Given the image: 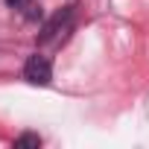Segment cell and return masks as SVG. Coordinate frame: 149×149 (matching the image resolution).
Listing matches in <instances>:
<instances>
[{"label":"cell","mask_w":149,"mask_h":149,"mask_svg":"<svg viewBox=\"0 0 149 149\" xmlns=\"http://www.w3.org/2000/svg\"><path fill=\"white\" fill-rule=\"evenodd\" d=\"M12 9H32V0H6Z\"/></svg>","instance_id":"4"},{"label":"cell","mask_w":149,"mask_h":149,"mask_svg":"<svg viewBox=\"0 0 149 149\" xmlns=\"http://www.w3.org/2000/svg\"><path fill=\"white\" fill-rule=\"evenodd\" d=\"M70 18H73V9H70V6H64V9L53 12V18H47V24L41 26V35H38V41H41V44H47V41L58 38V35H61V32L70 26Z\"/></svg>","instance_id":"2"},{"label":"cell","mask_w":149,"mask_h":149,"mask_svg":"<svg viewBox=\"0 0 149 149\" xmlns=\"http://www.w3.org/2000/svg\"><path fill=\"white\" fill-rule=\"evenodd\" d=\"M24 79L29 82V85H50L53 82V64H50V58L47 56H41V53H35V56H29L26 61H24Z\"/></svg>","instance_id":"1"},{"label":"cell","mask_w":149,"mask_h":149,"mask_svg":"<svg viewBox=\"0 0 149 149\" xmlns=\"http://www.w3.org/2000/svg\"><path fill=\"white\" fill-rule=\"evenodd\" d=\"M15 146H35V149H38V146H41V137H38V134H29V132H26V134L15 137Z\"/></svg>","instance_id":"3"}]
</instances>
